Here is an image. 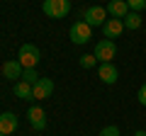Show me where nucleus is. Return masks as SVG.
Here are the masks:
<instances>
[{"instance_id": "nucleus-22", "label": "nucleus", "mask_w": 146, "mask_h": 136, "mask_svg": "<svg viewBox=\"0 0 146 136\" xmlns=\"http://www.w3.org/2000/svg\"><path fill=\"white\" fill-rule=\"evenodd\" d=\"M144 10H146V7H144Z\"/></svg>"}, {"instance_id": "nucleus-1", "label": "nucleus", "mask_w": 146, "mask_h": 136, "mask_svg": "<svg viewBox=\"0 0 146 136\" xmlns=\"http://www.w3.org/2000/svg\"><path fill=\"white\" fill-rule=\"evenodd\" d=\"M42 10H44V15L51 17V20H63V17L71 12V0H44Z\"/></svg>"}, {"instance_id": "nucleus-6", "label": "nucleus", "mask_w": 146, "mask_h": 136, "mask_svg": "<svg viewBox=\"0 0 146 136\" xmlns=\"http://www.w3.org/2000/svg\"><path fill=\"white\" fill-rule=\"evenodd\" d=\"M51 92H54V80L51 78H39L34 83V88H32V97L34 100H46V97H51Z\"/></svg>"}, {"instance_id": "nucleus-15", "label": "nucleus", "mask_w": 146, "mask_h": 136, "mask_svg": "<svg viewBox=\"0 0 146 136\" xmlns=\"http://www.w3.org/2000/svg\"><path fill=\"white\" fill-rule=\"evenodd\" d=\"M39 78H42V75L36 73V68H25V71H22V80H25V83H29V85H34Z\"/></svg>"}, {"instance_id": "nucleus-4", "label": "nucleus", "mask_w": 146, "mask_h": 136, "mask_svg": "<svg viewBox=\"0 0 146 136\" xmlns=\"http://www.w3.org/2000/svg\"><path fill=\"white\" fill-rule=\"evenodd\" d=\"M95 58H98L100 63H112V58H115L117 53V44L112 42V39H102V42L95 44Z\"/></svg>"}, {"instance_id": "nucleus-19", "label": "nucleus", "mask_w": 146, "mask_h": 136, "mask_svg": "<svg viewBox=\"0 0 146 136\" xmlns=\"http://www.w3.org/2000/svg\"><path fill=\"white\" fill-rule=\"evenodd\" d=\"M136 97H139V102H141V105L146 107V83H144V85L139 88V92H136Z\"/></svg>"}, {"instance_id": "nucleus-11", "label": "nucleus", "mask_w": 146, "mask_h": 136, "mask_svg": "<svg viewBox=\"0 0 146 136\" xmlns=\"http://www.w3.org/2000/svg\"><path fill=\"white\" fill-rule=\"evenodd\" d=\"M22 63L20 61H5L3 63V75H5L7 80H17V78H22Z\"/></svg>"}, {"instance_id": "nucleus-7", "label": "nucleus", "mask_w": 146, "mask_h": 136, "mask_svg": "<svg viewBox=\"0 0 146 136\" xmlns=\"http://www.w3.org/2000/svg\"><path fill=\"white\" fill-rule=\"evenodd\" d=\"M98 78L102 80L105 85H115L117 78H119V71H117L115 63H100V68H98Z\"/></svg>"}, {"instance_id": "nucleus-2", "label": "nucleus", "mask_w": 146, "mask_h": 136, "mask_svg": "<svg viewBox=\"0 0 146 136\" xmlns=\"http://www.w3.org/2000/svg\"><path fill=\"white\" fill-rule=\"evenodd\" d=\"M68 39H71L73 44H88L90 39H93V27L88 24V22H73L71 29H68Z\"/></svg>"}, {"instance_id": "nucleus-10", "label": "nucleus", "mask_w": 146, "mask_h": 136, "mask_svg": "<svg viewBox=\"0 0 146 136\" xmlns=\"http://www.w3.org/2000/svg\"><path fill=\"white\" fill-rule=\"evenodd\" d=\"M122 29H124V22L122 20H107L102 24V34H105V39H117L122 34Z\"/></svg>"}, {"instance_id": "nucleus-13", "label": "nucleus", "mask_w": 146, "mask_h": 136, "mask_svg": "<svg viewBox=\"0 0 146 136\" xmlns=\"http://www.w3.org/2000/svg\"><path fill=\"white\" fill-rule=\"evenodd\" d=\"M32 88H34V85L25 83V80H17V83H15V95L20 100H34V97H32Z\"/></svg>"}, {"instance_id": "nucleus-5", "label": "nucleus", "mask_w": 146, "mask_h": 136, "mask_svg": "<svg viewBox=\"0 0 146 136\" xmlns=\"http://www.w3.org/2000/svg\"><path fill=\"white\" fill-rule=\"evenodd\" d=\"M83 22H88L90 27H102L107 22V7L102 5H90L88 10L83 12Z\"/></svg>"}, {"instance_id": "nucleus-9", "label": "nucleus", "mask_w": 146, "mask_h": 136, "mask_svg": "<svg viewBox=\"0 0 146 136\" xmlns=\"http://www.w3.org/2000/svg\"><path fill=\"white\" fill-rule=\"evenodd\" d=\"M27 119H29V124L34 126L36 131H42L44 126H46V114H44L42 107H29V112H27Z\"/></svg>"}, {"instance_id": "nucleus-16", "label": "nucleus", "mask_w": 146, "mask_h": 136, "mask_svg": "<svg viewBox=\"0 0 146 136\" xmlns=\"http://www.w3.org/2000/svg\"><path fill=\"white\" fill-rule=\"evenodd\" d=\"M95 63H98L95 53H83V56H80V66H83V68H93Z\"/></svg>"}, {"instance_id": "nucleus-12", "label": "nucleus", "mask_w": 146, "mask_h": 136, "mask_svg": "<svg viewBox=\"0 0 146 136\" xmlns=\"http://www.w3.org/2000/svg\"><path fill=\"white\" fill-rule=\"evenodd\" d=\"M17 129V117L12 114V112H3L0 114V134H12V131Z\"/></svg>"}, {"instance_id": "nucleus-8", "label": "nucleus", "mask_w": 146, "mask_h": 136, "mask_svg": "<svg viewBox=\"0 0 146 136\" xmlns=\"http://www.w3.org/2000/svg\"><path fill=\"white\" fill-rule=\"evenodd\" d=\"M107 15H112L115 20H124V17L129 15V5H127V0H110Z\"/></svg>"}, {"instance_id": "nucleus-17", "label": "nucleus", "mask_w": 146, "mask_h": 136, "mask_svg": "<svg viewBox=\"0 0 146 136\" xmlns=\"http://www.w3.org/2000/svg\"><path fill=\"white\" fill-rule=\"evenodd\" d=\"M127 5H129L131 12H139V10L146 7V0H127Z\"/></svg>"}, {"instance_id": "nucleus-20", "label": "nucleus", "mask_w": 146, "mask_h": 136, "mask_svg": "<svg viewBox=\"0 0 146 136\" xmlns=\"http://www.w3.org/2000/svg\"><path fill=\"white\" fill-rule=\"evenodd\" d=\"M134 136H146V131H144V129H141V131H136V134H134Z\"/></svg>"}, {"instance_id": "nucleus-3", "label": "nucleus", "mask_w": 146, "mask_h": 136, "mask_svg": "<svg viewBox=\"0 0 146 136\" xmlns=\"http://www.w3.org/2000/svg\"><path fill=\"white\" fill-rule=\"evenodd\" d=\"M39 58H42V53H39V49H36L34 44H22V46H20L17 61L22 63V68H36Z\"/></svg>"}, {"instance_id": "nucleus-21", "label": "nucleus", "mask_w": 146, "mask_h": 136, "mask_svg": "<svg viewBox=\"0 0 146 136\" xmlns=\"http://www.w3.org/2000/svg\"><path fill=\"white\" fill-rule=\"evenodd\" d=\"M0 136H5V134H0Z\"/></svg>"}, {"instance_id": "nucleus-18", "label": "nucleus", "mask_w": 146, "mask_h": 136, "mask_svg": "<svg viewBox=\"0 0 146 136\" xmlns=\"http://www.w3.org/2000/svg\"><path fill=\"white\" fill-rule=\"evenodd\" d=\"M100 136H119V129H117L115 124H110V126H102Z\"/></svg>"}, {"instance_id": "nucleus-14", "label": "nucleus", "mask_w": 146, "mask_h": 136, "mask_svg": "<svg viewBox=\"0 0 146 136\" xmlns=\"http://www.w3.org/2000/svg\"><path fill=\"white\" fill-rule=\"evenodd\" d=\"M122 22H124V29H139V27H141V15L129 10V15H127Z\"/></svg>"}]
</instances>
